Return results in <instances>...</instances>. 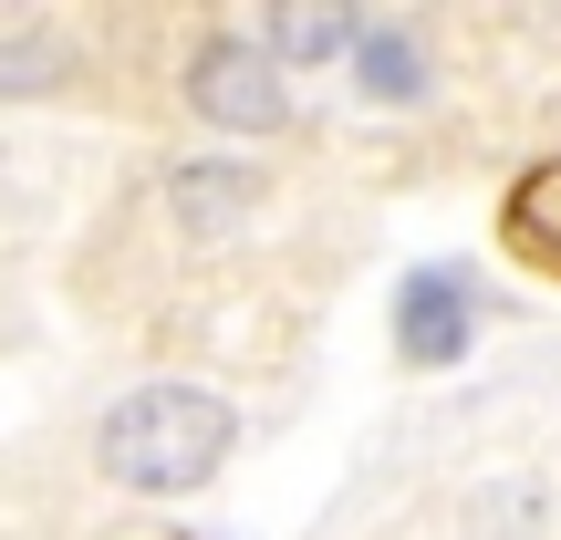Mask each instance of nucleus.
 <instances>
[{"mask_svg":"<svg viewBox=\"0 0 561 540\" xmlns=\"http://www.w3.org/2000/svg\"><path fill=\"white\" fill-rule=\"evenodd\" d=\"M73 73V53L62 42H0V94H42V83Z\"/></svg>","mask_w":561,"mask_h":540,"instance_id":"nucleus-9","label":"nucleus"},{"mask_svg":"<svg viewBox=\"0 0 561 540\" xmlns=\"http://www.w3.org/2000/svg\"><path fill=\"white\" fill-rule=\"evenodd\" d=\"M468 322H479V291H468L458 261L405 271V291H396V354L416 364V375H437V364L468 354Z\"/></svg>","mask_w":561,"mask_h":540,"instance_id":"nucleus-3","label":"nucleus"},{"mask_svg":"<svg viewBox=\"0 0 561 540\" xmlns=\"http://www.w3.org/2000/svg\"><path fill=\"white\" fill-rule=\"evenodd\" d=\"M322 53H354V21L343 11H280L271 21V62H322Z\"/></svg>","mask_w":561,"mask_h":540,"instance_id":"nucleus-8","label":"nucleus"},{"mask_svg":"<svg viewBox=\"0 0 561 540\" xmlns=\"http://www.w3.org/2000/svg\"><path fill=\"white\" fill-rule=\"evenodd\" d=\"M229 437H240V416H229L208 384H136V395L104 416L94 458L115 489H136V499H178V489L219 479Z\"/></svg>","mask_w":561,"mask_h":540,"instance_id":"nucleus-1","label":"nucleus"},{"mask_svg":"<svg viewBox=\"0 0 561 540\" xmlns=\"http://www.w3.org/2000/svg\"><path fill=\"white\" fill-rule=\"evenodd\" d=\"M354 73H364V94H375V104H416V94H426V53H416V32H405V21L354 32Z\"/></svg>","mask_w":561,"mask_h":540,"instance_id":"nucleus-6","label":"nucleus"},{"mask_svg":"<svg viewBox=\"0 0 561 540\" xmlns=\"http://www.w3.org/2000/svg\"><path fill=\"white\" fill-rule=\"evenodd\" d=\"M500 240L520 250L530 271H551V280H561V157H551V166H530V177L510 187V208H500Z\"/></svg>","mask_w":561,"mask_h":540,"instance_id":"nucleus-5","label":"nucleus"},{"mask_svg":"<svg viewBox=\"0 0 561 540\" xmlns=\"http://www.w3.org/2000/svg\"><path fill=\"white\" fill-rule=\"evenodd\" d=\"M250 198H261V166H229V157L178 166V177H167V208H178L187 240H219V229H240V219H250Z\"/></svg>","mask_w":561,"mask_h":540,"instance_id":"nucleus-4","label":"nucleus"},{"mask_svg":"<svg viewBox=\"0 0 561 540\" xmlns=\"http://www.w3.org/2000/svg\"><path fill=\"white\" fill-rule=\"evenodd\" d=\"M187 104H198L219 136H280L291 125V94H280V62L261 42H208L187 62Z\"/></svg>","mask_w":561,"mask_h":540,"instance_id":"nucleus-2","label":"nucleus"},{"mask_svg":"<svg viewBox=\"0 0 561 540\" xmlns=\"http://www.w3.org/2000/svg\"><path fill=\"white\" fill-rule=\"evenodd\" d=\"M541 520H551V489L500 479V489H479V509H468V540H530Z\"/></svg>","mask_w":561,"mask_h":540,"instance_id":"nucleus-7","label":"nucleus"}]
</instances>
